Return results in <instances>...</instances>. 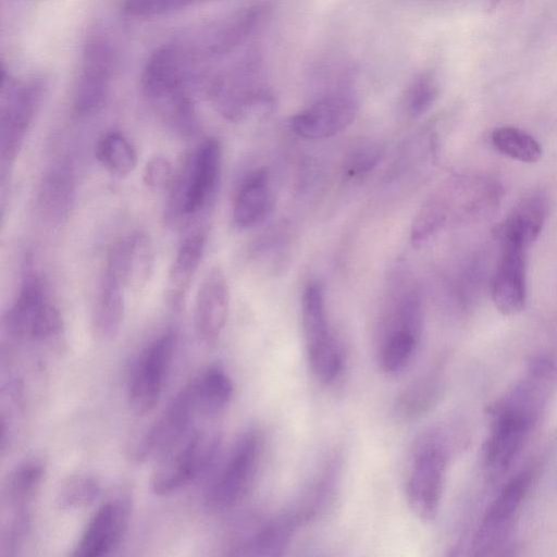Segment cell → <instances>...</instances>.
I'll list each match as a JSON object with an SVG mask.
<instances>
[{"label":"cell","mask_w":557,"mask_h":557,"mask_svg":"<svg viewBox=\"0 0 557 557\" xmlns=\"http://www.w3.org/2000/svg\"><path fill=\"white\" fill-rule=\"evenodd\" d=\"M270 205L269 175L260 170L249 175L240 185L234 200V222L243 228L255 226L265 218Z\"/></svg>","instance_id":"23"},{"label":"cell","mask_w":557,"mask_h":557,"mask_svg":"<svg viewBox=\"0 0 557 557\" xmlns=\"http://www.w3.org/2000/svg\"><path fill=\"white\" fill-rule=\"evenodd\" d=\"M113 71V51L107 39L94 37L85 45L81 74L74 92L79 115L97 111L104 102Z\"/></svg>","instance_id":"12"},{"label":"cell","mask_w":557,"mask_h":557,"mask_svg":"<svg viewBox=\"0 0 557 557\" xmlns=\"http://www.w3.org/2000/svg\"><path fill=\"white\" fill-rule=\"evenodd\" d=\"M527 249L500 244V257L492 281V300L504 315L521 312L527 304Z\"/></svg>","instance_id":"18"},{"label":"cell","mask_w":557,"mask_h":557,"mask_svg":"<svg viewBox=\"0 0 557 557\" xmlns=\"http://www.w3.org/2000/svg\"><path fill=\"white\" fill-rule=\"evenodd\" d=\"M96 157L104 169L120 177L127 176L137 164L135 147L117 132L108 133L98 141Z\"/></svg>","instance_id":"28"},{"label":"cell","mask_w":557,"mask_h":557,"mask_svg":"<svg viewBox=\"0 0 557 557\" xmlns=\"http://www.w3.org/2000/svg\"><path fill=\"white\" fill-rule=\"evenodd\" d=\"M189 61L181 47L168 45L153 52L141 74L145 96L164 121L182 134L195 128L193 104L185 94Z\"/></svg>","instance_id":"1"},{"label":"cell","mask_w":557,"mask_h":557,"mask_svg":"<svg viewBox=\"0 0 557 557\" xmlns=\"http://www.w3.org/2000/svg\"><path fill=\"white\" fill-rule=\"evenodd\" d=\"M41 98V86L30 83L9 92L1 111V158L13 162L18 154Z\"/></svg>","instance_id":"17"},{"label":"cell","mask_w":557,"mask_h":557,"mask_svg":"<svg viewBox=\"0 0 557 557\" xmlns=\"http://www.w3.org/2000/svg\"><path fill=\"white\" fill-rule=\"evenodd\" d=\"M196 416L198 411L188 383L136 444L133 451L134 460L145 462L159 458L193 428Z\"/></svg>","instance_id":"10"},{"label":"cell","mask_w":557,"mask_h":557,"mask_svg":"<svg viewBox=\"0 0 557 557\" xmlns=\"http://www.w3.org/2000/svg\"><path fill=\"white\" fill-rule=\"evenodd\" d=\"M206 237L194 234L178 248L166 280V299L170 307L178 310L205 252Z\"/></svg>","instance_id":"21"},{"label":"cell","mask_w":557,"mask_h":557,"mask_svg":"<svg viewBox=\"0 0 557 557\" xmlns=\"http://www.w3.org/2000/svg\"><path fill=\"white\" fill-rule=\"evenodd\" d=\"M220 437L191 428L159 458L150 478L156 495H170L198 478L214 460Z\"/></svg>","instance_id":"3"},{"label":"cell","mask_w":557,"mask_h":557,"mask_svg":"<svg viewBox=\"0 0 557 557\" xmlns=\"http://www.w3.org/2000/svg\"><path fill=\"white\" fill-rule=\"evenodd\" d=\"M45 475V466L38 459L26 460L9 474L3 498L12 512H29L28 506L37 494Z\"/></svg>","instance_id":"26"},{"label":"cell","mask_w":557,"mask_h":557,"mask_svg":"<svg viewBox=\"0 0 557 557\" xmlns=\"http://www.w3.org/2000/svg\"><path fill=\"white\" fill-rule=\"evenodd\" d=\"M124 288L113 274L104 270L91 313L94 333L102 342L113 339L120 331L124 314Z\"/></svg>","instance_id":"20"},{"label":"cell","mask_w":557,"mask_h":557,"mask_svg":"<svg viewBox=\"0 0 557 557\" xmlns=\"http://www.w3.org/2000/svg\"><path fill=\"white\" fill-rule=\"evenodd\" d=\"M8 334L18 341H29L59 347L62 341V319L41 278L25 275L20 292L8 309L4 320Z\"/></svg>","instance_id":"2"},{"label":"cell","mask_w":557,"mask_h":557,"mask_svg":"<svg viewBox=\"0 0 557 557\" xmlns=\"http://www.w3.org/2000/svg\"><path fill=\"white\" fill-rule=\"evenodd\" d=\"M154 248L145 232H134L119 240L110 250L104 270L125 288L138 290L150 281L154 269Z\"/></svg>","instance_id":"15"},{"label":"cell","mask_w":557,"mask_h":557,"mask_svg":"<svg viewBox=\"0 0 557 557\" xmlns=\"http://www.w3.org/2000/svg\"><path fill=\"white\" fill-rule=\"evenodd\" d=\"M548 199L541 190L523 195L495 228L499 244L528 249L541 235L548 215Z\"/></svg>","instance_id":"19"},{"label":"cell","mask_w":557,"mask_h":557,"mask_svg":"<svg viewBox=\"0 0 557 557\" xmlns=\"http://www.w3.org/2000/svg\"><path fill=\"white\" fill-rule=\"evenodd\" d=\"M301 324L311 371L324 383L334 381L343 368V357L330 332L324 294L318 282L308 283L304 290Z\"/></svg>","instance_id":"6"},{"label":"cell","mask_w":557,"mask_h":557,"mask_svg":"<svg viewBox=\"0 0 557 557\" xmlns=\"http://www.w3.org/2000/svg\"><path fill=\"white\" fill-rule=\"evenodd\" d=\"M131 503L121 497L101 505L87 523L75 557H99L110 554L123 540L129 521Z\"/></svg>","instance_id":"14"},{"label":"cell","mask_w":557,"mask_h":557,"mask_svg":"<svg viewBox=\"0 0 557 557\" xmlns=\"http://www.w3.org/2000/svg\"><path fill=\"white\" fill-rule=\"evenodd\" d=\"M492 426L484 444V461L492 472H503L523 445L536 411L508 396L492 409Z\"/></svg>","instance_id":"8"},{"label":"cell","mask_w":557,"mask_h":557,"mask_svg":"<svg viewBox=\"0 0 557 557\" xmlns=\"http://www.w3.org/2000/svg\"><path fill=\"white\" fill-rule=\"evenodd\" d=\"M358 102L347 91L324 96L290 120L294 133L306 139H324L345 129L356 117Z\"/></svg>","instance_id":"13"},{"label":"cell","mask_w":557,"mask_h":557,"mask_svg":"<svg viewBox=\"0 0 557 557\" xmlns=\"http://www.w3.org/2000/svg\"><path fill=\"white\" fill-rule=\"evenodd\" d=\"M529 484V473H519L504 486L490 505L474 536L475 555L493 554L505 543Z\"/></svg>","instance_id":"11"},{"label":"cell","mask_w":557,"mask_h":557,"mask_svg":"<svg viewBox=\"0 0 557 557\" xmlns=\"http://www.w3.org/2000/svg\"><path fill=\"white\" fill-rule=\"evenodd\" d=\"M491 143L498 153L511 160L535 163L542 158L543 150L539 140L517 126L496 127L491 134Z\"/></svg>","instance_id":"27"},{"label":"cell","mask_w":557,"mask_h":557,"mask_svg":"<svg viewBox=\"0 0 557 557\" xmlns=\"http://www.w3.org/2000/svg\"><path fill=\"white\" fill-rule=\"evenodd\" d=\"M203 0H125L124 10L134 16H154L181 10Z\"/></svg>","instance_id":"33"},{"label":"cell","mask_w":557,"mask_h":557,"mask_svg":"<svg viewBox=\"0 0 557 557\" xmlns=\"http://www.w3.org/2000/svg\"><path fill=\"white\" fill-rule=\"evenodd\" d=\"M377 150L371 147L356 151L349 161V175L355 176L371 170L377 161Z\"/></svg>","instance_id":"35"},{"label":"cell","mask_w":557,"mask_h":557,"mask_svg":"<svg viewBox=\"0 0 557 557\" xmlns=\"http://www.w3.org/2000/svg\"><path fill=\"white\" fill-rule=\"evenodd\" d=\"M74 198V178L67 164H55L45 174L38 194L41 212L52 221L62 220Z\"/></svg>","instance_id":"24"},{"label":"cell","mask_w":557,"mask_h":557,"mask_svg":"<svg viewBox=\"0 0 557 557\" xmlns=\"http://www.w3.org/2000/svg\"><path fill=\"white\" fill-rule=\"evenodd\" d=\"M299 523L298 516H285L263 527L237 547L235 554L242 556H281L288 546Z\"/></svg>","instance_id":"25"},{"label":"cell","mask_w":557,"mask_h":557,"mask_svg":"<svg viewBox=\"0 0 557 557\" xmlns=\"http://www.w3.org/2000/svg\"><path fill=\"white\" fill-rule=\"evenodd\" d=\"M440 88L436 79L429 73L416 77L408 86L404 109L410 117H419L428 112L438 97Z\"/></svg>","instance_id":"32"},{"label":"cell","mask_w":557,"mask_h":557,"mask_svg":"<svg viewBox=\"0 0 557 557\" xmlns=\"http://www.w3.org/2000/svg\"><path fill=\"white\" fill-rule=\"evenodd\" d=\"M143 180L145 185L152 190H161L171 186L174 175L169 159L163 156L150 158L144 168Z\"/></svg>","instance_id":"34"},{"label":"cell","mask_w":557,"mask_h":557,"mask_svg":"<svg viewBox=\"0 0 557 557\" xmlns=\"http://www.w3.org/2000/svg\"><path fill=\"white\" fill-rule=\"evenodd\" d=\"M446 461L444 447L423 437L417 443L407 479L406 495L411 511L420 520L431 521L437 513Z\"/></svg>","instance_id":"9"},{"label":"cell","mask_w":557,"mask_h":557,"mask_svg":"<svg viewBox=\"0 0 557 557\" xmlns=\"http://www.w3.org/2000/svg\"><path fill=\"white\" fill-rule=\"evenodd\" d=\"M221 166L220 143L214 138L206 139L188 156L172 183V215L190 216L201 211L215 193Z\"/></svg>","instance_id":"4"},{"label":"cell","mask_w":557,"mask_h":557,"mask_svg":"<svg viewBox=\"0 0 557 557\" xmlns=\"http://www.w3.org/2000/svg\"><path fill=\"white\" fill-rule=\"evenodd\" d=\"M100 492V485L94 478L86 474L71 475L58 490L57 505L64 510L83 508L92 504Z\"/></svg>","instance_id":"31"},{"label":"cell","mask_w":557,"mask_h":557,"mask_svg":"<svg viewBox=\"0 0 557 557\" xmlns=\"http://www.w3.org/2000/svg\"><path fill=\"white\" fill-rule=\"evenodd\" d=\"M438 381L425 376L407 387L396 400V412L406 420L417 419L426 412L437 399Z\"/></svg>","instance_id":"30"},{"label":"cell","mask_w":557,"mask_h":557,"mask_svg":"<svg viewBox=\"0 0 557 557\" xmlns=\"http://www.w3.org/2000/svg\"><path fill=\"white\" fill-rule=\"evenodd\" d=\"M198 416L215 418L228 406L234 385L220 366H210L190 383Z\"/></svg>","instance_id":"22"},{"label":"cell","mask_w":557,"mask_h":557,"mask_svg":"<svg viewBox=\"0 0 557 557\" xmlns=\"http://www.w3.org/2000/svg\"><path fill=\"white\" fill-rule=\"evenodd\" d=\"M261 449L257 431L240 436L205 491V504L210 509L224 510L244 498L256 475Z\"/></svg>","instance_id":"5"},{"label":"cell","mask_w":557,"mask_h":557,"mask_svg":"<svg viewBox=\"0 0 557 557\" xmlns=\"http://www.w3.org/2000/svg\"><path fill=\"white\" fill-rule=\"evenodd\" d=\"M420 336L404 330H395L384 337L379 357L384 372H401L411 361Z\"/></svg>","instance_id":"29"},{"label":"cell","mask_w":557,"mask_h":557,"mask_svg":"<svg viewBox=\"0 0 557 557\" xmlns=\"http://www.w3.org/2000/svg\"><path fill=\"white\" fill-rule=\"evenodd\" d=\"M177 345V335L168 330L144 347L128 380V400L133 410L145 414L152 410L163 392Z\"/></svg>","instance_id":"7"},{"label":"cell","mask_w":557,"mask_h":557,"mask_svg":"<svg viewBox=\"0 0 557 557\" xmlns=\"http://www.w3.org/2000/svg\"><path fill=\"white\" fill-rule=\"evenodd\" d=\"M227 280L220 267H213L201 281L195 298L194 324L198 338L214 345L222 333L228 313Z\"/></svg>","instance_id":"16"}]
</instances>
